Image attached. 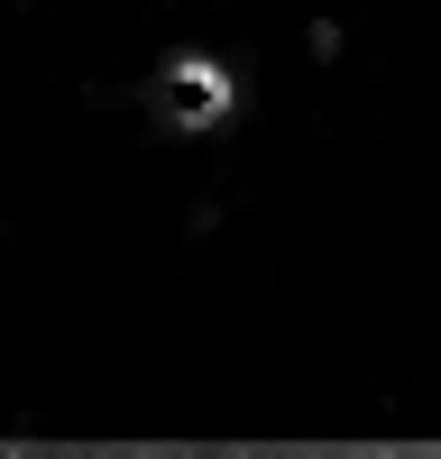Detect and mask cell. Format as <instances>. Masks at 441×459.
Segmentation results:
<instances>
[{
  "label": "cell",
  "mask_w": 441,
  "mask_h": 459,
  "mask_svg": "<svg viewBox=\"0 0 441 459\" xmlns=\"http://www.w3.org/2000/svg\"><path fill=\"white\" fill-rule=\"evenodd\" d=\"M157 101H166L175 129H212V120H230V74H220L212 56H175L157 74Z\"/></svg>",
  "instance_id": "6da1fadb"
}]
</instances>
